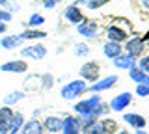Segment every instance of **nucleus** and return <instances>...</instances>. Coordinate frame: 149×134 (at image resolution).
Wrapping results in <instances>:
<instances>
[{
  "instance_id": "obj_1",
  "label": "nucleus",
  "mask_w": 149,
  "mask_h": 134,
  "mask_svg": "<svg viewBox=\"0 0 149 134\" xmlns=\"http://www.w3.org/2000/svg\"><path fill=\"white\" fill-rule=\"evenodd\" d=\"M86 91H88V82L82 80V78H77V80H71L67 84H63L62 90H60V95L65 101H73L77 97H80L82 93H86Z\"/></svg>"
},
{
  "instance_id": "obj_2",
  "label": "nucleus",
  "mask_w": 149,
  "mask_h": 134,
  "mask_svg": "<svg viewBox=\"0 0 149 134\" xmlns=\"http://www.w3.org/2000/svg\"><path fill=\"white\" fill-rule=\"evenodd\" d=\"M101 101H102V99L95 93V95H91L90 99H82V101H78V103H74L73 110H74L78 115H80V117H90V115H91V110L95 108V106L99 104Z\"/></svg>"
},
{
  "instance_id": "obj_3",
  "label": "nucleus",
  "mask_w": 149,
  "mask_h": 134,
  "mask_svg": "<svg viewBox=\"0 0 149 134\" xmlns=\"http://www.w3.org/2000/svg\"><path fill=\"white\" fill-rule=\"evenodd\" d=\"M21 58L22 60H43L47 56V47L45 45H41L39 41H36V43H30L26 45V47H21Z\"/></svg>"
},
{
  "instance_id": "obj_4",
  "label": "nucleus",
  "mask_w": 149,
  "mask_h": 134,
  "mask_svg": "<svg viewBox=\"0 0 149 134\" xmlns=\"http://www.w3.org/2000/svg\"><path fill=\"white\" fill-rule=\"evenodd\" d=\"M101 76V65L97 62H88L80 67V78L86 82H97Z\"/></svg>"
},
{
  "instance_id": "obj_5",
  "label": "nucleus",
  "mask_w": 149,
  "mask_h": 134,
  "mask_svg": "<svg viewBox=\"0 0 149 134\" xmlns=\"http://www.w3.org/2000/svg\"><path fill=\"white\" fill-rule=\"evenodd\" d=\"M119 82V76L118 75H108V76H104V78H99L97 82H93L91 86H88V90L93 91V93H99V91H108L112 90L116 84Z\"/></svg>"
},
{
  "instance_id": "obj_6",
  "label": "nucleus",
  "mask_w": 149,
  "mask_h": 134,
  "mask_svg": "<svg viewBox=\"0 0 149 134\" xmlns=\"http://www.w3.org/2000/svg\"><path fill=\"white\" fill-rule=\"evenodd\" d=\"M0 71L2 73H15V75H24L28 73V63L26 60L19 58V60H9V62H4L0 65Z\"/></svg>"
},
{
  "instance_id": "obj_7",
  "label": "nucleus",
  "mask_w": 149,
  "mask_h": 134,
  "mask_svg": "<svg viewBox=\"0 0 149 134\" xmlns=\"http://www.w3.org/2000/svg\"><path fill=\"white\" fill-rule=\"evenodd\" d=\"M132 103V93L130 91H123V93L116 95L114 99L110 101V112H123L127 106Z\"/></svg>"
},
{
  "instance_id": "obj_8",
  "label": "nucleus",
  "mask_w": 149,
  "mask_h": 134,
  "mask_svg": "<svg viewBox=\"0 0 149 134\" xmlns=\"http://www.w3.org/2000/svg\"><path fill=\"white\" fill-rule=\"evenodd\" d=\"M125 50H127V54H130L132 58H138V56H142L143 50H146V43L142 41V37L134 35V37H129L125 41Z\"/></svg>"
},
{
  "instance_id": "obj_9",
  "label": "nucleus",
  "mask_w": 149,
  "mask_h": 134,
  "mask_svg": "<svg viewBox=\"0 0 149 134\" xmlns=\"http://www.w3.org/2000/svg\"><path fill=\"white\" fill-rule=\"evenodd\" d=\"M15 110L11 106H0V134H9Z\"/></svg>"
},
{
  "instance_id": "obj_10",
  "label": "nucleus",
  "mask_w": 149,
  "mask_h": 134,
  "mask_svg": "<svg viewBox=\"0 0 149 134\" xmlns=\"http://www.w3.org/2000/svg\"><path fill=\"white\" fill-rule=\"evenodd\" d=\"M82 125L80 119L74 115H65L62 117V134H80Z\"/></svg>"
},
{
  "instance_id": "obj_11",
  "label": "nucleus",
  "mask_w": 149,
  "mask_h": 134,
  "mask_svg": "<svg viewBox=\"0 0 149 134\" xmlns=\"http://www.w3.org/2000/svg\"><path fill=\"white\" fill-rule=\"evenodd\" d=\"M63 17H65V21L71 22V24H80V22L84 21V13H82L80 8H78V4H74V2L65 8Z\"/></svg>"
},
{
  "instance_id": "obj_12",
  "label": "nucleus",
  "mask_w": 149,
  "mask_h": 134,
  "mask_svg": "<svg viewBox=\"0 0 149 134\" xmlns=\"http://www.w3.org/2000/svg\"><path fill=\"white\" fill-rule=\"evenodd\" d=\"M22 37L19 34H4L0 37V47L6 49V50H15V49H21L22 47Z\"/></svg>"
},
{
  "instance_id": "obj_13",
  "label": "nucleus",
  "mask_w": 149,
  "mask_h": 134,
  "mask_svg": "<svg viewBox=\"0 0 149 134\" xmlns=\"http://www.w3.org/2000/svg\"><path fill=\"white\" fill-rule=\"evenodd\" d=\"M77 32L82 37H95L97 32H99V24L95 21H86L84 19L80 24H77Z\"/></svg>"
},
{
  "instance_id": "obj_14",
  "label": "nucleus",
  "mask_w": 149,
  "mask_h": 134,
  "mask_svg": "<svg viewBox=\"0 0 149 134\" xmlns=\"http://www.w3.org/2000/svg\"><path fill=\"white\" fill-rule=\"evenodd\" d=\"M19 134H45V128H43V121H39L37 117H32V119H26L24 125H22L21 132Z\"/></svg>"
},
{
  "instance_id": "obj_15",
  "label": "nucleus",
  "mask_w": 149,
  "mask_h": 134,
  "mask_svg": "<svg viewBox=\"0 0 149 134\" xmlns=\"http://www.w3.org/2000/svg\"><path fill=\"white\" fill-rule=\"evenodd\" d=\"M106 37H108V41H114V43H125L129 39V34L123 28H119V24H112L106 28Z\"/></svg>"
},
{
  "instance_id": "obj_16",
  "label": "nucleus",
  "mask_w": 149,
  "mask_h": 134,
  "mask_svg": "<svg viewBox=\"0 0 149 134\" xmlns=\"http://www.w3.org/2000/svg\"><path fill=\"white\" fill-rule=\"evenodd\" d=\"M43 128L49 134L62 132V117H58V115H47L43 119Z\"/></svg>"
},
{
  "instance_id": "obj_17",
  "label": "nucleus",
  "mask_w": 149,
  "mask_h": 134,
  "mask_svg": "<svg viewBox=\"0 0 149 134\" xmlns=\"http://www.w3.org/2000/svg\"><path fill=\"white\" fill-rule=\"evenodd\" d=\"M123 121L125 123H129V127H132V128H136V131H142L143 127H146V117L143 115H140L136 112H127V114H123Z\"/></svg>"
},
{
  "instance_id": "obj_18",
  "label": "nucleus",
  "mask_w": 149,
  "mask_h": 134,
  "mask_svg": "<svg viewBox=\"0 0 149 134\" xmlns=\"http://www.w3.org/2000/svg\"><path fill=\"white\" fill-rule=\"evenodd\" d=\"M112 62H114V67H118V69H127V71H129L130 67L136 65V58H132V56H130V54H127V52L119 54V56L114 58Z\"/></svg>"
},
{
  "instance_id": "obj_19",
  "label": "nucleus",
  "mask_w": 149,
  "mask_h": 134,
  "mask_svg": "<svg viewBox=\"0 0 149 134\" xmlns=\"http://www.w3.org/2000/svg\"><path fill=\"white\" fill-rule=\"evenodd\" d=\"M102 54H104L106 58L114 60V58H118L119 54H123V47H121V43H114V41H106V43L102 45Z\"/></svg>"
},
{
  "instance_id": "obj_20",
  "label": "nucleus",
  "mask_w": 149,
  "mask_h": 134,
  "mask_svg": "<svg viewBox=\"0 0 149 134\" xmlns=\"http://www.w3.org/2000/svg\"><path fill=\"white\" fill-rule=\"evenodd\" d=\"M22 37V41H41V39H45L47 37V32H43L41 28H26L24 32H21L19 34Z\"/></svg>"
},
{
  "instance_id": "obj_21",
  "label": "nucleus",
  "mask_w": 149,
  "mask_h": 134,
  "mask_svg": "<svg viewBox=\"0 0 149 134\" xmlns=\"http://www.w3.org/2000/svg\"><path fill=\"white\" fill-rule=\"evenodd\" d=\"M129 76H130V80H134L136 84H147L149 86V75L147 73H143L140 67H130L129 69Z\"/></svg>"
},
{
  "instance_id": "obj_22",
  "label": "nucleus",
  "mask_w": 149,
  "mask_h": 134,
  "mask_svg": "<svg viewBox=\"0 0 149 134\" xmlns=\"http://www.w3.org/2000/svg\"><path fill=\"white\" fill-rule=\"evenodd\" d=\"M24 121H26L24 114L15 110V114H13V121H11V128H9V134H19V132H21V128H22V125H24Z\"/></svg>"
},
{
  "instance_id": "obj_23",
  "label": "nucleus",
  "mask_w": 149,
  "mask_h": 134,
  "mask_svg": "<svg viewBox=\"0 0 149 134\" xmlns=\"http://www.w3.org/2000/svg\"><path fill=\"white\" fill-rule=\"evenodd\" d=\"M24 97H26L24 91H19V90L11 91V93H8L6 97H4V106H11V108H13V106H15L17 103H21Z\"/></svg>"
},
{
  "instance_id": "obj_24",
  "label": "nucleus",
  "mask_w": 149,
  "mask_h": 134,
  "mask_svg": "<svg viewBox=\"0 0 149 134\" xmlns=\"http://www.w3.org/2000/svg\"><path fill=\"white\" fill-rule=\"evenodd\" d=\"M24 87L26 90H41V75H30L24 78Z\"/></svg>"
},
{
  "instance_id": "obj_25",
  "label": "nucleus",
  "mask_w": 149,
  "mask_h": 134,
  "mask_svg": "<svg viewBox=\"0 0 149 134\" xmlns=\"http://www.w3.org/2000/svg\"><path fill=\"white\" fill-rule=\"evenodd\" d=\"M43 24H45V17L41 15V13H32L30 19L26 21V26H28V28H41Z\"/></svg>"
},
{
  "instance_id": "obj_26",
  "label": "nucleus",
  "mask_w": 149,
  "mask_h": 134,
  "mask_svg": "<svg viewBox=\"0 0 149 134\" xmlns=\"http://www.w3.org/2000/svg\"><path fill=\"white\" fill-rule=\"evenodd\" d=\"M101 123H102V128H104V134H116L118 132V123H116L114 119L104 117Z\"/></svg>"
},
{
  "instance_id": "obj_27",
  "label": "nucleus",
  "mask_w": 149,
  "mask_h": 134,
  "mask_svg": "<svg viewBox=\"0 0 149 134\" xmlns=\"http://www.w3.org/2000/svg\"><path fill=\"white\" fill-rule=\"evenodd\" d=\"M74 56H78V58H84V56H88L90 54V45L88 43H74Z\"/></svg>"
},
{
  "instance_id": "obj_28",
  "label": "nucleus",
  "mask_w": 149,
  "mask_h": 134,
  "mask_svg": "<svg viewBox=\"0 0 149 134\" xmlns=\"http://www.w3.org/2000/svg\"><path fill=\"white\" fill-rule=\"evenodd\" d=\"M52 86H54V76L50 73L41 75V90H50Z\"/></svg>"
},
{
  "instance_id": "obj_29",
  "label": "nucleus",
  "mask_w": 149,
  "mask_h": 134,
  "mask_svg": "<svg viewBox=\"0 0 149 134\" xmlns=\"http://www.w3.org/2000/svg\"><path fill=\"white\" fill-rule=\"evenodd\" d=\"M134 93H136L138 97H149V86L147 84H136Z\"/></svg>"
},
{
  "instance_id": "obj_30",
  "label": "nucleus",
  "mask_w": 149,
  "mask_h": 134,
  "mask_svg": "<svg viewBox=\"0 0 149 134\" xmlns=\"http://www.w3.org/2000/svg\"><path fill=\"white\" fill-rule=\"evenodd\" d=\"M106 2H108V0H88L86 6L90 8V10H99V8H102Z\"/></svg>"
},
{
  "instance_id": "obj_31",
  "label": "nucleus",
  "mask_w": 149,
  "mask_h": 134,
  "mask_svg": "<svg viewBox=\"0 0 149 134\" xmlns=\"http://www.w3.org/2000/svg\"><path fill=\"white\" fill-rule=\"evenodd\" d=\"M138 67L142 69L143 73H147V75H149V56H142V58H140V65Z\"/></svg>"
},
{
  "instance_id": "obj_32",
  "label": "nucleus",
  "mask_w": 149,
  "mask_h": 134,
  "mask_svg": "<svg viewBox=\"0 0 149 134\" xmlns=\"http://www.w3.org/2000/svg\"><path fill=\"white\" fill-rule=\"evenodd\" d=\"M11 19H13V13H9L8 10L0 8V21H2V22H9Z\"/></svg>"
},
{
  "instance_id": "obj_33",
  "label": "nucleus",
  "mask_w": 149,
  "mask_h": 134,
  "mask_svg": "<svg viewBox=\"0 0 149 134\" xmlns=\"http://www.w3.org/2000/svg\"><path fill=\"white\" fill-rule=\"evenodd\" d=\"M60 2H62V0H43V8L45 10H54Z\"/></svg>"
},
{
  "instance_id": "obj_34",
  "label": "nucleus",
  "mask_w": 149,
  "mask_h": 134,
  "mask_svg": "<svg viewBox=\"0 0 149 134\" xmlns=\"http://www.w3.org/2000/svg\"><path fill=\"white\" fill-rule=\"evenodd\" d=\"M8 32V22H2L0 21V35H4Z\"/></svg>"
},
{
  "instance_id": "obj_35",
  "label": "nucleus",
  "mask_w": 149,
  "mask_h": 134,
  "mask_svg": "<svg viewBox=\"0 0 149 134\" xmlns=\"http://www.w3.org/2000/svg\"><path fill=\"white\" fill-rule=\"evenodd\" d=\"M8 6H9V0H0V8H4V10H6Z\"/></svg>"
},
{
  "instance_id": "obj_36",
  "label": "nucleus",
  "mask_w": 149,
  "mask_h": 134,
  "mask_svg": "<svg viewBox=\"0 0 149 134\" xmlns=\"http://www.w3.org/2000/svg\"><path fill=\"white\" fill-rule=\"evenodd\" d=\"M140 2H142V6L146 8V10H149V0H140Z\"/></svg>"
},
{
  "instance_id": "obj_37",
  "label": "nucleus",
  "mask_w": 149,
  "mask_h": 134,
  "mask_svg": "<svg viewBox=\"0 0 149 134\" xmlns=\"http://www.w3.org/2000/svg\"><path fill=\"white\" fill-rule=\"evenodd\" d=\"M142 41H143V43H147V41H149V30H147V34L142 37Z\"/></svg>"
},
{
  "instance_id": "obj_38",
  "label": "nucleus",
  "mask_w": 149,
  "mask_h": 134,
  "mask_svg": "<svg viewBox=\"0 0 149 134\" xmlns=\"http://www.w3.org/2000/svg\"><path fill=\"white\" fill-rule=\"evenodd\" d=\"M116 134H130V132H129V131H118Z\"/></svg>"
},
{
  "instance_id": "obj_39",
  "label": "nucleus",
  "mask_w": 149,
  "mask_h": 134,
  "mask_svg": "<svg viewBox=\"0 0 149 134\" xmlns=\"http://www.w3.org/2000/svg\"><path fill=\"white\" fill-rule=\"evenodd\" d=\"M136 134H147V132H146V131L142 128V131H136Z\"/></svg>"
}]
</instances>
